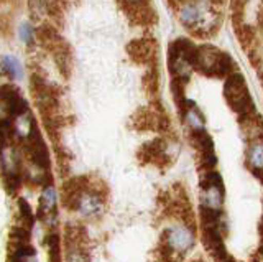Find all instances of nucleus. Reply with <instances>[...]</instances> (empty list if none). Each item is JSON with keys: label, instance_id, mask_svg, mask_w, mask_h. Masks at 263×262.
I'll return each instance as SVG.
<instances>
[{"label": "nucleus", "instance_id": "nucleus-10", "mask_svg": "<svg viewBox=\"0 0 263 262\" xmlns=\"http://www.w3.org/2000/svg\"><path fill=\"white\" fill-rule=\"evenodd\" d=\"M247 160H249L250 167L253 170H263V141L253 142L247 153Z\"/></svg>", "mask_w": 263, "mask_h": 262}, {"label": "nucleus", "instance_id": "nucleus-3", "mask_svg": "<svg viewBox=\"0 0 263 262\" xmlns=\"http://www.w3.org/2000/svg\"><path fill=\"white\" fill-rule=\"evenodd\" d=\"M226 97L237 112H247L250 106V96L245 81L240 75H232L226 83Z\"/></svg>", "mask_w": 263, "mask_h": 262}, {"label": "nucleus", "instance_id": "nucleus-7", "mask_svg": "<svg viewBox=\"0 0 263 262\" xmlns=\"http://www.w3.org/2000/svg\"><path fill=\"white\" fill-rule=\"evenodd\" d=\"M128 53L132 55V58L135 61H148L153 56L155 53V43L152 40H146V38H140L132 42L128 46Z\"/></svg>", "mask_w": 263, "mask_h": 262}, {"label": "nucleus", "instance_id": "nucleus-4", "mask_svg": "<svg viewBox=\"0 0 263 262\" xmlns=\"http://www.w3.org/2000/svg\"><path fill=\"white\" fill-rule=\"evenodd\" d=\"M166 244L173 252L184 254L194 246V234L184 224H175L166 231Z\"/></svg>", "mask_w": 263, "mask_h": 262}, {"label": "nucleus", "instance_id": "nucleus-12", "mask_svg": "<svg viewBox=\"0 0 263 262\" xmlns=\"http://www.w3.org/2000/svg\"><path fill=\"white\" fill-rule=\"evenodd\" d=\"M2 66H4V71L10 75V78H20L22 76V66L16 58L13 56H5L4 61H2Z\"/></svg>", "mask_w": 263, "mask_h": 262}, {"label": "nucleus", "instance_id": "nucleus-1", "mask_svg": "<svg viewBox=\"0 0 263 262\" xmlns=\"http://www.w3.org/2000/svg\"><path fill=\"white\" fill-rule=\"evenodd\" d=\"M193 64L197 69L205 73V75H212V76L227 75L230 68H232V61H230L229 56L209 45H202L199 48H196Z\"/></svg>", "mask_w": 263, "mask_h": 262}, {"label": "nucleus", "instance_id": "nucleus-17", "mask_svg": "<svg viewBox=\"0 0 263 262\" xmlns=\"http://www.w3.org/2000/svg\"><path fill=\"white\" fill-rule=\"evenodd\" d=\"M128 2H142V0H128Z\"/></svg>", "mask_w": 263, "mask_h": 262}, {"label": "nucleus", "instance_id": "nucleus-8", "mask_svg": "<svg viewBox=\"0 0 263 262\" xmlns=\"http://www.w3.org/2000/svg\"><path fill=\"white\" fill-rule=\"evenodd\" d=\"M76 208L86 216H94L102 209L101 198L92 193H82L79 195V200L76 201Z\"/></svg>", "mask_w": 263, "mask_h": 262}, {"label": "nucleus", "instance_id": "nucleus-11", "mask_svg": "<svg viewBox=\"0 0 263 262\" xmlns=\"http://www.w3.org/2000/svg\"><path fill=\"white\" fill-rule=\"evenodd\" d=\"M56 206V191L51 186H48L46 190L41 195V209L45 215H51Z\"/></svg>", "mask_w": 263, "mask_h": 262}, {"label": "nucleus", "instance_id": "nucleus-14", "mask_svg": "<svg viewBox=\"0 0 263 262\" xmlns=\"http://www.w3.org/2000/svg\"><path fill=\"white\" fill-rule=\"evenodd\" d=\"M20 38L23 40L25 43H30L31 40H33V30H31V27L28 25V23H22V27H20Z\"/></svg>", "mask_w": 263, "mask_h": 262}, {"label": "nucleus", "instance_id": "nucleus-9", "mask_svg": "<svg viewBox=\"0 0 263 262\" xmlns=\"http://www.w3.org/2000/svg\"><path fill=\"white\" fill-rule=\"evenodd\" d=\"M13 130H15V134L18 135V137H23V138L30 137L31 130H33V122H31V116L28 114L27 109L18 112L15 116V119H13Z\"/></svg>", "mask_w": 263, "mask_h": 262}, {"label": "nucleus", "instance_id": "nucleus-16", "mask_svg": "<svg viewBox=\"0 0 263 262\" xmlns=\"http://www.w3.org/2000/svg\"><path fill=\"white\" fill-rule=\"evenodd\" d=\"M16 262H38V259L33 252H22Z\"/></svg>", "mask_w": 263, "mask_h": 262}, {"label": "nucleus", "instance_id": "nucleus-13", "mask_svg": "<svg viewBox=\"0 0 263 262\" xmlns=\"http://www.w3.org/2000/svg\"><path fill=\"white\" fill-rule=\"evenodd\" d=\"M184 117H186V122H187L189 126H191V129H193V130H196V132H199V130H202V127H204L202 117H201V114L197 112L194 108L187 109Z\"/></svg>", "mask_w": 263, "mask_h": 262}, {"label": "nucleus", "instance_id": "nucleus-2", "mask_svg": "<svg viewBox=\"0 0 263 262\" xmlns=\"http://www.w3.org/2000/svg\"><path fill=\"white\" fill-rule=\"evenodd\" d=\"M194 50L196 48L186 42V40H178L171 45L170 48V66L173 75L176 78L183 79L187 78L189 73H191L193 64V58H194Z\"/></svg>", "mask_w": 263, "mask_h": 262}, {"label": "nucleus", "instance_id": "nucleus-6", "mask_svg": "<svg viewBox=\"0 0 263 262\" xmlns=\"http://www.w3.org/2000/svg\"><path fill=\"white\" fill-rule=\"evenodd\" d=\"M181 20L186 23L187 28H193L194 25H199L204 20V10L199 0H186L181 7Z\"/></svg>", "mask_w": 263, "mask_h": 262}, {"label": "nucleus", "instance_id": "nucleus-5", "mask_svg": "<svg viewBox=\"0 0 263 262\" xmlns=\"http://www.w3.org/2000/svg\"><path fill=\"white\" fill-rule=\"evenodd\" d=\"M201 200L208 209H219L222 206V188L217 177H214V180H209V183L204 185Z\"/></svg>", "mask_w": 263, "mask_h": 262}, {"label": "nucleus", "instance_id": "nucleus-15", "mask_svg": "<svg viewBox=\"0 0 263 262\" xmlns=\"http://www.w3.org/2000/svg\"><path fill=\"white\" fill-rule=\"evenodd\" d=\"M68 262H87V259L79 249H72L68 254Z\"/></svg>", "mask_w": 263, "mask_h": 262}]
</instances>
